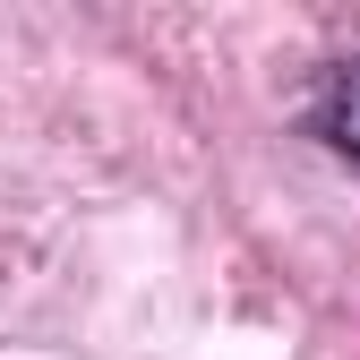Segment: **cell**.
<instances>
[{
  "label": "cell",
  "mask_w": 360,
  "mask_h": 360,
  "mask_svg": "<svg viewBox=\"0 0 360 360\" xmlns=\"http://www.w3.org/2000/svg\"><path fill=\"white\" fill-rule=\"evenodd\" d=\"M300 129H309V138H326L335 155H352V163H360V60H335L318 86H309Z\"/></svg>",
  "instance_id": "6da1fadb"
}]
</instances>
